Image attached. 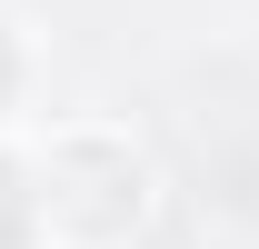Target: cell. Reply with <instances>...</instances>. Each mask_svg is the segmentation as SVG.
Returning a JSON list of instances; mask_svg holds the SVG:
<instances>
[{
  "label": "cell",
  "instance_id": "cell-1",
  "mask_svg": "<svg viewBox=\"0 0 259 249\" xmlns=\"http://www.w3.org/2000/svg\"><path fill=\"white\" fill-rule=\"evenodd\" d=\"M40 219L70 229V239H120L140 219V159L120 140H100V130L60 140L50 150V189H40Z\"/></svg>",
  "mask_w": 259,
  "mask_h": 249
},
{
  "label": "cell",
  "instance_id": "cell-2",
  "mask_svg": "<svg viewBox=\"0 0 259 249\" xmlns=\"http://www.w3.org/2000/svg\"><path fill=\"white\" fill-rule=\"evenodd\" d=\"M30 219H40V199L20 189V170L0 159V249H30Z\"/></svg>",
  "mask_w": 259,
  "mask_h": 249
}]
</instances>
